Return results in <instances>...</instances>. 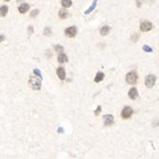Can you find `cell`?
<instances>
[{
  "label": "cell",
  "instance_id": "9a60e30c",
  "mask_svg": "<svg viewBox=\"0 0 159 159\" xmlns=\"http://www.w3.org/2000/svg\"><path fill=\"white\" fill-rule=\"evenodd\" d=\"M96 4H97V0H93V2H92V6L90 7V8L88 9L85 12V14H88V13H91L93 10L95 9V7H96Z\"/></svg>",
  "mask_w": 159,
  "mask_h": 159
},
{
  "label": "cell",
  "instance_id": "e0dca14e",
  "mask_svg": "<svg viewBox=\"0 0 159 159\" xmlns=\"http://www.w3.org/2000/svg\"><path fill=\"white\" fill-rule=\"evenodd\" d=\"M0 10H1V16L4 17V16H6L7 13H8L9 8H8V6H2Z\"/></svg>",
  "mask_w": 159,
  "mask_h": 159
},
{
  "label": "cell",
  "instance_id": "8992f818",
  "mask_svg": "<svg viewBox=\"0 0 159 159\" xmlns=\"http://www.w3.org/2000/svg\"><path fill=\"white\" fill-rule=\"evenodd\" d=\"M76 34H77V29L74 26L70 27V28H68L65 30V34H66L68 37H71V38L74 37L75 35H76Z\"/></svg>",
  "mask_w": 159,
  "mask_h": 159
},
{
  "label": "cell",
  "instance_id": "5b68a950",
  "mask_svg": "<svg viewBox=\"0 0 159 159\" xmlns=\"http://www.w3.org/2000/svg\"><path fill=\"white\" fill-rule=\"evenodd\" d=\"M133 113V111L131 107H125L124 109L122 110V113H121V115L122 117L124 119H128L132 116V114Z\"/></svg>",
  "mask_w": 159,
  "mask_h": 159
},
{
  "label": "cell",
  "instance_id": "ba28073f",
  "mask_svg": "<svg viewBox=\"0 0 159 159\" xmlns=\"http://www.w3.org/2000/svg\"><path fill=\"white\" fill-rule=\"evenodd\" d=\"M129 97L132 100H134L138 97V92H137V90L135 88H132L129 91Z\"/></svg>",
  "mask_w": 159,
  "mask_h": 159
},
{
  "label": "cell",
  "instance_id": "7c38bea8",
  "mask_svg": "<svg viewBox=\"0 0 159 159\" xmlns=\"http://www.w3.org/2000/svg\"><path fill=\"white\" fill-rule=\"evenodd\" d=\"M104 74L103 73H101V71H98V73L96 74V75H95V82H96V83H99V82H101L104 79Z\"/></svg>",
  "mask_w": 159,
  "mask_h": 159
},
{
  "label": "cell",
  "instance_id": "44dd1931",
  "mask_svg": "<svg viewBox=\"0 0 159 159\" xmlns=\"http://www.w3.org/2000/svg\"><path fill=\"white\" fill-rule=\"evenodd\" d=\"M38 13H39V11L38 10H34V11H32V12L31 13L30 16L31 17H35V16H37Z\"/></svg>",
  "mask_w": 159,
  "mask_h": 159
},
{
  "label": "cell",
  "instance_id": "4fadbf2b",
  "mask_svg": "<svg viewBox=\"0 0 159 159\" xmlns=\"http://www.w3.org/2000/svg\"><path fill=\"white\" fill-rule=\"evenodd\" d=\"M67 61H68V56L65 55V53H61L58 56V62L59 63H65V62H67Z\"/></svg>",
  "mask_w": 159,
  "mask_h": 159
},
{
  "label": "cell",
  "instance_id": "d6986e66",
  "mask_svg": "<svg viewBox=\"0 0 159 159\" xmlns=\"http://www.w3.org/2000/svg\"><path fill=\"white\" fill-rule=\"evenodd\" d=\"M143 50L146 53H153V49L151 48V47H149L148 45H144L143 46Z\"/></svg>",
  "mask_w": 159,
  "mask_h": 159
},
{
  "label": "cell",
  "instance_id": "9c48e42d",
  "mask_svg": "<svg viewBox=\"0 0 159 159\" xmlns=\"http://www.w3.org/2000/svg\"><path fill=\"white\" fill-rule=\"evenodd\" d=\"M56 74L61 80H65V78H66V73H65V70L62 67H59L58 69H57Z\"/></svg>",
  "mask_w": 159,
  "mask_h": 159
},
{
  "label": "cell",
  "instance_id": "7a4b0ae2",
  "mask_svg": "<svg viewBox=\"0 0 159 159\" xmlns=\"http://www.w3.org/2000/svg\"><path fill=\"white\" fill-rule=\"evenodd\" d=\"M137 79H138V76H137V74L135 71H130V73L126 75V81H127L130 85L136 84Z\"/></svg>",
  "mask_w": 159,
  "mask_h": 159
},
{
  "label": "cell",
  "instance_id": "5bb4252c",
  "mask_svg": "<svg viewBox=\"0 0 159 159\" xmlns=\"http://www.w3.org/2000/svg\"><path fill=\"white\" fill-rule=\"evenodd\" d=\"M69 15V13L67 10H60L59 11V17L62 19H66Z\"/></svg>",
  "mask_w": 159,
  "mask_h": 159
},
{
  "label": "cell",
  "instance_id": "30bf717a",
  "mask_svg": "<svg viewBox=\"0 0 159 159\" xmlns=\"http://www.w3.org/2000/svg\"><path fill=\"white\" fill-rule=\"evenodd\" d=\"M29 9H30V5L27 4V3H24V4L20 5L18 7V11L20 13H26L29 11Z\"/></svg>",
  "mask_w": 159,
  "mask_h": 159
},
{
  "label": "cell",
  "instance_id": "83f0119b",
  "mask_svg": "<svg viewBox=\"0 0 159 159\" xmlns=\"http://www.w3.org/2000/svg\"><path fill=\"white\" fill-rule=\"evenodd\" d=\"M5 1H10V0H5Z\"/></svg>",
  "mask_w": 159,
  "mask_h": 159
},
{
  "label": "cell",
  "instance_id": "4316f807",
  "mask_svg": "<svg viewBox=\"0 0 159 159\" xmlns=\"http://www.w3.org/2000/svg\"><path fill=\"white\" fill-rule=\"evenodd\" d=\"M58 132H60V133H61V132H63V130H62V128H59V129H58Z\"/></svg>",
  "mask_w": 159,
  "mask_h": 159
},
{
  "label": "cell",
  "instance_id": "3957f363",
  "mask_svg": "<svg viewBox=\"0 0 159 159\" xmlns=\"http://www.w3.org/2000/svg\"><path fill=\"white\" fill-rule=\"evenodd\" d=\"M156 82V77L153 74H149L145 79V85L148 88H153Z\"/></svg>",
  "mask_w": 159,
  "mask_h": 159
},
{
  "label": "cell",
  "instance_id": "52a82bcc",
  "mask_svg": "<svg viewBox=\"0 0 159 159\" xmlns=\"http://www.w3.org/2000/svg\"><path fill=\"white\" fill-rule=\"evenodd\" d=\"M103 119H104V123L106 126H111L113 124V116L111 114H106L103 116Z\"/></svg>",
  "mask_w": 159,
  "mask_h": 159
},
{
  "label": "cell",
  "instance_id": "277c9868",
  "mask_svg": "<svg viewBox=\"0 0 159 159\" xmlns=\"http://www.w3.org/2000/svg\"><path fill=\"white\" fill-rule=\"evenodd\" d=\"M153 29V24L150 21H143L140 24V30L142 32H150Z\"/></svg>",
  "mask_w": 159,
  "mask_h": 159
},
{
  "label": "cell",
  "instance_id": "2e32d148",
  "mask_svg": "<svg viewBox=\"0 0 159 159\" xmlns=\"http://www.w3.org/2000/svg\"><path fill=\"white\" fill-rule=\"evenodd\" d=\"M62 6L64 8H70L71 6V0H62Z\"/></svg>",
  "mask_w": 159,
  "mask_h": 159
},
{
  "label": "cell",
  "instance_id": "ac0fdd59",
  "mask_svg": "<svg viewBox=\"0 0 159 159\" xmlns=\"http://www.w3.org/2000/svg\"><path fill=\"white\" fill-rule=\"evenodd\" d=\"M55 52L57 53H63V50H64V48L62 46H60V45H55Z\"/></svg>",
  "mask_w": 159,
  "mask_h": 159
},
{
  "label": "cell",
  "instance_id": "603a6c76",
  "mask_svg": "<svg viewBox=\"0 0 159 159\" xmlns=\"http://www.w3.org/2000/svg\"><path fill=\"white\" fill-rule=\"evenodd\" d=\"M34 74H36L38 77L42 78V74H40V71H39L38 69H35V70H34Z\"/></svg>",
  "mask_w": 159,
  "mask_h": 159
},
{
  "label": "cell",
  "instance_id": "6da1fadb",
  "mask_svg": "<svg viewBox=\"0 0 159 159\" xmlns=\"http://www.w3.org/2000/svg\"><path fill=\"white\" fill-rule=\"evenodd\" d=\"M41 80L42 78H37V77H31L30 78V82H29V84L32 87V90H35V91H38V90H40L41 88Z\"/></svg>",
  "mask_w": 159,
  "mask_h": 159
},
{
  "label": "cell",
  "instance_id": "ffe728a7",
  "mask_svg": "<svg viewBox=\"0 0 159 159\" xmlns=\"http://www.w3.org/2000/svg\"><path fill=\"white\" fill-rule=\"evenodd\" d=\"M44 34L45 35H50V34H52V29H50V28H46L45 29V31H44Z\"/></svg>",
  "mask_w": 159,
  "mask_h": 159
},
{
  "label": "cell",
  "instance_id": "7402d4cb",
  "mask_svg": "<svg viewBox=\"0 0 159 159\" xmlns=\"http://www.w3.org/2000/svg\"><path fill=\"white\" fill-rule=\"evenodd\" d=\"M138 38H139V35L137 34H133V35L132 36V40L133 42H136L137 40H138Z\"/></svg>",
  "mask_w": 159,
  "mask_h": 159
},
{
  "label": "cell",
  "instance_id": "d4e9b609",
  "mask_svg": "<svg viewBox=\"0 0 159 159\" xmlns=\"http://www.w3.org/2000/svg\"><path fill=\"white\" fill-rule=\"evenodd\" d=\"M28 32H29V34H32V32H34V28H32V26H30L28 28Z\"/></svg>",
  "mask_w": 159,
  "mask_h": 159
},
{
  "label": "cell",
  "instance_id": "8fae6325",
  "mask_svg": "<svg viewBox=\"0 0 159 159\" xmlns=\"http://www.w3.org/2000/svg\"><path fill=\"white\" fill-rule=\"evenodd\" d=\"M110 31H111L110 27L108 26V25H105V26H103L100 29V34L101 35H107L110 32Z\"/></svg>",
  "mask_w": 159,
  "mask_h": 159
},
{
  "label": "cell",
  "instance_id": "cb8c5ba5",
  "mask_svg": "<svg viewBox=\"0 0 159 159\" xmlns=\"http://www.w3.org/2000/svg\"><path fill=\"white\" fill-rule=\"evenodd\" d=\"M100 111H101V106H98V107H97V109L95 110V114L98 115L100 113Z\"/></svg>",
  "mask_w": 159,
  "mask_h": 159
},
{
  "label": "cell",
  "instance_id": "484cf974",
  "mask_svg": "<svg viewBox=\"0 0 159 159\" xmlns=\"http://www.w3.org/2000/svg\"><path fill=\"white\" fill-rule=\"evenodd\" d=\"M47 53H48L49 57H52V55H53V53H50V52H49V50H48V52H47Z\"/></svg>",
  "mask_w": 159,
  "mask_h": 159
}]
</instances>
